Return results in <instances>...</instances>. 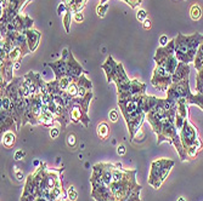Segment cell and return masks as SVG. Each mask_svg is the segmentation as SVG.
Here are the masks:
<instances>
[{"label": "cell", "instance_id": "6da1fadb", "mask_svg": "<svg viewBox=\"0 0 203 201\" xmlns=\"http://www.w3.org/2000/svg\"><path fill=\"white\" fill-rule=\"evenodd\" d=\"M173 166H174V161L168 160V159H161V160L153 161L152 162V167H151L149 183L151 185H153L156 189H158L161 187L162 182L169 174Z\"/></svg>", "mask_w": 203, "mask_h": 201}, {"label": "cell", "instance_id": "7a4b0ae2", "mask_svg": "<svg viewBox=\"0 0 203 201\" xmlns=\"http://www.w3.org/2000/svg\"><path fill=\"white\" fill-rule=\"evenodd\" d=\"M168 97L167 98L170 101L177 102L182 98H186L190 103V99L192 97V93L190 92V86H189V79H185L180 82H173L169 89L167 90Z\"/></svg>", "mask_w": 203, "mask_h": 201}, {"label": "cell", "instance_id": "3957f363", "mask_svg": "<svg viewBox=\"0 0 203 201\" xmlns=\"http://www.w3.org/2000/svg\"><path fill=\"white\" fill-rule=\"evenodd\" d=\"M151 82L156 89H158L161 91H167L169 89V86L173 84V81H171V73L165 67L157 65Z\"/></svg>", "mask_w": 203, "mask_h": 201}, {"label": "cell", "instance_id": "277c9868", "mask_svg": "<svg viewBox=\"0 0 203 201\" xmlns=\"http://www.w3.org/2000/svg\"><path fill=\"white\" fill-rule=\"evenodd\" d=\"M180 138H181V143H182V147H184L185 152H187V149L191 148L192 146H195V144L200 141L198 133H197L196 128L187 120L184 124V127L181 128Z\"/></svg>", "mask_w": 203, "mask_h": 201}, {"label": "cell", "instance_id": "5b68a950", "mask_svg": "<svg viewBox=\"0 0 203 201\" xmlns=\"http://www.w3.org/2000/svg\"><path fill=\"white\" fill-rule=\"evenodd\" d=\"M83 68L80 64L74 59L73 55L69 53V57L67 58V76H73V78H79L83 74Z\"/></svg>", "mask_w": 203, "mask_h": 201}, {"label": "cell", "instance_id": "8992f818", "mask_svg": "<svg viewBox=\"0 0 203 201\" xmlns=\"http://www.w3.org/2000/svg\"><path fill=\"white\" fill-rule=\"evenodd\" d=\"M48 65L54 69L56 80H61L65 76H67V62H66V59L62 58L56 62H50V63H48Z\"/></svg>", "mask_w": 203, "mask_h": 201}, {"label": "cell", "instance_id": "52a82bcc", "mask_svg": "<svg viewBox=\"0 0 203 201\" xmlns=\"http://www.w3.org/2000/svg\"><path fill=\"white\" fill-rule=\"evenodd\" d=\"M189 74H190L189 64L179 62L176 70L173 73V75H171V81H173V82H180V81L185 80V79H189Z\"/></svg>", "mask_w": 203, "mask_h": 201}, {"label": "cell", "instance_id": "ba28073f", "mask_svg": "<svg viewBox=\"0 0 203 201\" xmlns=\"http://www.w3.org/2000/svg\"><path fill=\"white\" fill-rule=\"evenodd\" d=\"M16 122L13 120V118L11 115V113L7 110H1L0 112V128H1V133L7 131L11 128V126H13V124Z\"/></svg>", "mask_w": 203, "mask_h": 201}, {"label": "cell", "instance_id": "9c48e42d", "mask_svg": "<svg viewBox=\"0 0 203 201\" xmlns=\"http://www.w3.org/2000/svg\"><path fill=\"white\" fill-rule=\"evenodd\" d=\"M117 67H118V64L114 63L112 57H108L107 61H106V63L102 65V69H105L106 75H107L108 82L114 80V76H116V73H117Z\"/></svg>", "mask_w": 203, "mask_h": 201}, {"label": "cell", "instance_id": "30bf717a", "mask_svg": "<svg viewBox=\"0 0 203 201\" xmlns=\"http://www.w3.org/2000/svg\"><path fill=\"white\" fill-rule=\"evenodd\" d=\"M26 35H27V41L29 45V50L34 51L37 49L39 39H40V33L38 30H33V29H27L26 30Z\"/></svg>", "mask_w": 203, "mask_h": 201}, {"label": "cell", "instance_id": "8fae6325", "mask_svg": "<svg viewBox=\"0 0 203 201\" xmlns=\"http://www.w3.org/2000/svg\"><path fill=\"white\" fill-rule=\"evenodd\" d=\"M146 86L144 84H141L138 80H131L130 84V93L133 96H141L145 93Z\"/></svg>", "mask_w": 203, "mask_h": 201}, {"label": "cell", "instance_id": "7c38bea8", "mask_svg": "<svg viewBox=\"0 0 203 201\" xmlns=\"http://www.w3.org/2000/svg\"><path fill=\"white\" fill-rule=\"evenodd\" d=\"M120 109H122V114L126 115L130 114V113H134L139 109V103L138 101H129L128 103H124V104H119Z\"/></svg>", "mask_w": 203, "mask_h": 201}, {"label": "cell", "instance_id": "4fadbf2b", "mask_svg": "<svg viewBox=\"0 0 203 201\" xmlns=\"http://www.w3.org/2000/svg\"><path fill=\"white\" fill-rule=\"evenodd\" d=\"M15 143H16V135H15L13 132H11V131L5 132L4 136H3V144H4V147L12 148L15 146Z\"/></svg>", "mask_w": 203, "mask_h": 201}, {"label": "cell", "instance_id": "5bb4252c", "mask_svg": "<svg viewBox=\"0 0 203 201\" xmlns=\"http://www.w3.org/2000/svg\"><path fill=\"white\" fill-rule=\"evenodd\" d=\"M110 135V127L106 122H101L97 126V136L101 140H107V137Z\"/></svg>", "mask_w": 203, "mask_h": 201}, {"label": "cell", "instance_id": "9a60e30c", "mask_svg": "<svg viewBox=\"0 0 203 201\" xmlns=\"http://www.w3.org/2000/svg\"><path fill=\"white\" fill-rule=\"evenodd\" d=\"M77 84H78V86H82V87H84V89H87L88 91H91V89H93V84H91V81L88 80L87 76H85L84 74H82L79 76Z\"/></svg>", "mask_w": 203, "mask_h": 201}, {"label": "cell", "instance_id": "2e32d148", "mask_svg": "<svg viewBox=\"0 0 203 201\" xmlns=\"http://www.w3.org/2000/svg\"><path fill=\"white\" fill-rule=\"evenodd\" d=\"M65 92H67V93L73 97V98H75V97H78V92H79V86L77 82H71L69 86L67 87V90H66Z\"/></svg>", "mask_w": 203, "mask_h": 201}, {"label": "cell", "instance_id": "e0dca14e", "mask_svg": "<svg viewBox=\"0 0 203 201\" xmlns=\"http://www.w3.org/2000/svg\"><path fill=\"white\" fill-rule=\"evenodd\" d=\"M191 18L194 21H197L201 18V15H202V11H201V7L198 6V5H192L191 7Z\"/></svg>", "mask_w": 203, "mask_h": 201}, {"label": "cell", "instance_id": "ac0fdd59", "mask_svg": "<svg viewBox=\"0 0 203 201\" xmlns=\"http://www.w3.org/2000/svg\"><path fill=\"white\" fill-rule=\"evenodd\" d=\"M185 121H186L185 118H182L180 114H176V116H175V126H176L177 130H180V131H181V128L184 127Z\"/></svg>", "mask_w": 203, "mask_h": 201}, {"label": "cell", "instance_id": "d6986e66", "mask_svg": "<svg viewBox=\"0 0 203 201\" xmlns=\"http://www.w3.org/2000/svg\"><path fill=\"white\" fill-rule=\"evenodd\" d=\"M67 198L71 200V201H75L77 200V198H78V193L74 190V187H71L68 188V190H67Z\"/></svg>", "mask_w": 203, "mask_h": 201}, {"label": "cell", "instance_id": "ffe728a7", "mask_svg": "<svg viewBox=\"0 0 203 201\" xmlns=\"http://www.w3.org/2000/svg\"><path fill=\"white\" fill-rule=\"evenodd\" d=\"M67 144L71 148H74L75 144H77V140H75V136L73 135V133H71V135L67 137Z\"/></svg>", "mask_w": 203, "mask_h": 201}, {"label": "cell", "instance_id": "44dd1931", "mask_svg": "<svg viewBox=\"0 0 203 201\" xmlns=\"http://www.w3.org/2000/svg\"><path fill=\"white\" fill-rule=\"evenodd\" d=\"M24 155H26V153H24L23 150H21V149H18V150L15 152V154H13V159L18 161V160H21V159H23Z\"/></svg>", "mask_w": 203, "mask_h": 201}, {"label": "cell", "instance_id": "7402d4cb", "mask_svg": "<svg viewBox=\"0 0 203 201\" xmlns=\"http://www.w3.org/2000/svg\"><path fill=\"white\" fill-rule=\"evenodd\" d=\"M110 120L116 122L117 120H118V112H117L116 109H112L110 112Z\"/></svg>", "mask_w": 203, "mask_h": 201}, {"label": "cell", "instance_id": "603a6c76", "mask_svg": "<svg viewBox=\"0 0 203 201\" xmlns=\"http://www.w3.org/2000/svg\"><path fill=\"white\" fill-rule=\"evenodd\" d=\"M58 135H60V130H58V128L54 127V128H51V130H50V137H51L52 140H55V138H57V137H58Z\"/></svg>", "mask_w": 203, "mask_h": 201}, {"label": "cell", "instance_id": "cb8c5ba5", "mask_svg": "<svg viewBox=\"0 0 203 201\" xmlns=\"http://www.w3.org/2000/svg\"><path fill=\"white\" fill-rule=\"evenodd\" d=\"M136 17H138V19L139 21H145L146 19V11L145 10H139L138 11V15H136Z\"/></svg>", "mask_w": 203, "mask_h": 201}, {"label": "cell", "instance_id": "d4e9b609", "mask_svg": "<svg viewBox=\"0 0 203 201\" xmlns=\"http://www.w3.org/2000/svg\"><path fill=\"white\" fill-rule=\"evenodd\" d=\"M126 152L125 149V146H123V144H119L118 147H117V153H118V155H124Z\"/></svg>", "mask_w": 203, "mask_h": 201}, {"label": "cell", "instance_id": "484cf974", "mask_svg": "<svg viewBox=\"0 0 203 201\" xmlns=\"http://www.w3.org/2000/svg\"><path fill=\"white\" fill-rule=\"evenodd\" d=\"M106 10H107V5H105V6H99L97 7V13H99V16H105V12H106Z\"/></svg>", "mask_w": 203, "mask_h": 201}, {"label": "cell", "instance_id": "4316f807", "mask_svg": "<svg viewBox=\"0 0 203 201\" xmlns=\"http://www.w3.org/2000/svg\"><path fill=\"white\" fill-rule=\"evenodd\" d=\"M159 43H161V45H162V47H164V46L168 44V38H167L165 35H162L161 39H159Z\"/></svg>", "mask_w": 203, "mask_h": 201}, {"label": "cell", "instance_id": "83f0119b", "mask_svg": "<svg viewBox=\"0 0 203 201\" xmlns=\"http://www.w3.org/2000/svg\"><path fill=\"white\" fill-rule=\"evenodd\" d=\"M74 19L77 21V22H83V19H84V16H83V13H80V12H77V13H75V16H74Z\"/></svg>", "mask_w": 203, "mask_h": 201}, {"label": "cell", "instance_id": "f1b7e54d", "mask_svg": "<svg viewBox=\"0 0 203 201\" xmlns=\"http://www.w3.org/2000/svg\"><path fill=\"white\" fill-rule=\"evenodd\" d=\"M66 11V5L62 3V4H60L58 5V7H57V12H58V15H61L62 12H65Z\"/></svg>", "mask_w": 203, "mask_h": 201}, {"label": "cell", "instance_id": "f546056e", "mask_svg": "<svg viewBox=\"0 0 203 201\" xmlns=\"http://www.w3.org/2000/svg\"><path fill=\"white\" fill-rule=\"evenodd\" d=\"M150 27H151V22H150V19H145L144 21V28L145 29H150Z\"/></svg>", "mask_w": 203, "mask_h": 201}, {"label": "cell", "instance_id": "4dcf8cb0", "mask_svg": "<svg viewBox=\"0 0 203 201\" xmlns=\"http://www.w3.org/2000/svg\"><path fill=\"white\" fill-rule=\"evenodd\" d=\"M16 177H17L18 181H22V179H23V173L21 171H18V170H16Z\"/></svg>", "mask_w": 203, "mask_h": 201}, {"label": "cell", "instance_id": "1f68e13d", "mask_svg": "<svg viewBox=\"0 0 203 201\" xmlns=\"http://www.w3.org/2000/svg\"><path fill=\"white\" fill-rule=\"evenodd\" d=\"M19 67H21V63H19V62L17 61V62H16V63H15V64H13V69H18V68H19Z\"/></svg>", "mask_w": 203, "mask_h": 201}, {"label": "cell", "instance_id": "d6a6232c", "mask_svg": "<svg viewBox=\"0 0 203 201\" xmlns=\"http://www.w3.org/2000/svg\"><path fill=\"white\" fill-rule=\"evenodd\" d=\"M114 168H117V170H122V164H120V162L116 164V165H114Z\"/></svg>", "mask_w": 203, "mask_h": 201}, {"label": "cell", "instance_id": "836d02e7", "mask_svg": "<svg viewBox=\"0 0 203 201\" xmlns=\"http://www.w3.org/2000/svg\"><path fill=\"white\" fill-rule=\"evenodd\" d=\"M33 164H34V166H38V165L40 164V161H39V160H35V161H34Z\"/></svg>", "mask_w": 203, "mask_h": 201}, {"label": "cell", "instance_id": "e575fe53", "mask_svg": "<svg viewBox=\"0 0 203 201\" xmlns=\"http://www.w3.org/2000/svg\"><path fill=\"white\" fill-rule=\"evenodd\" d=\"M177 201H186V200H185V198H179V199H177Z\"/></svg>", "mask_w": 203, "mask_h": 201}]
</instances>
